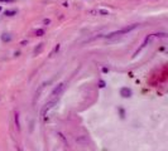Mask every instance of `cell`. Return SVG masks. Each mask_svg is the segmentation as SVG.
<instances>
[{"instance_id": "6da1fadb", "label": "cell", "mask_w": 168, "mask_h": 151, "mask_svg": "<svg viewBox=\"0 0 168 151\" xmlns=\"http://www.w3.org/2000/svg\"><path fill=\"white\" fill-rule=\"evenodd\" d=\"M137 27H138V24H132L130 27H126V28H123V29H120V30H116V32H113V33L108 34L106 37H108V38H110V37H114V35H120V34H125V33H128V32H130V30L135 29Z\"/></svg>"}, {"instance_id": "7a4b0ae2", "label": "cell", "mask_w": 168, "mask_h": 151, "mask_svg": "<svg viewBox=\"0 0 168 151\" xmlns=\"http://www.w3.org/2000/svg\"><path fill=\"white\" fill-rule=\"evenodd\" d=\"M63 90H64V83H59L57 87H54V90L52 91V93H51V98H58V96L63 92Z\"/></svg>"}, {"instance_id": "3957f363", "label": "cell", "mask_w": 168, "mask_h": 151, "mask_svg": "<svg viewBox=\"0 0 168 151\" xmlns=\"http://www.w3.org/2000/svg\"><path fill=\"white\" fill-rule=\"evenodd\" d=\"M54 105H57V101H56V100H52V101H49L48 103H46V106L43 107V110H42L41 115H42L43 117H46V113H48V111H49V110H52V108L54 107Z\"/></svg>"}, {"instance_id": "277c9868", "label": "cell", "mask_w": 168, "mask_h": 151, "mask_svg": "<svg viewBox=\"0 0 168 151\" xmlns=\"http://www.w3.org/2000/svg\"><path fill=\"white\" fill-rule=\"evenodd\" d=\"M132 95H133V92H132V90L128 88V87H123V88L120 90V96L124 97V98H129V97H132Z\"/></svg>"}, {"instance_id": "5b68a950", "label": "cell", "mask_w": 168, "mask_h": 151, "mask_svg": "<svg viewBox=\"0 0 168 151\" xmlns=\"http://www.w3.org/2000/svg\"><path fill=\"white\" fill-rule=\"evenodd\" d=\"M2 39H3V42H10V40H12V35L8 34V33H4V34L2 35Z\"/></svg>"}, {"instance_id": "8992f818", "label": "cell", "mask_w": 168, "mask_h": 151, "mask_svg": "<svg viewBox=\"0 0 168 151\" xmlns=\"http://www.w3.org/2000/svg\"><path fill=\"white\" fill-rule=\"evenodd\" d=\"M15 125H17V128H18V131H20V122H19V115L18 113H15Z\"/></svg>"}, {"instance_id": "52a82bcc", "label": "cell", "mask_w": 168, "mask_h": 151, "mask_svg": "<svg viewBox=\"0 0 168 151\" xmlns=\"http://www.w3.org/2000/svg\"><path fill=\"white\" fill-rule=\"evenodd\" d=\"M7 17H13V15H15L17 14V12L15 10H5V13H4Z\"/></svg>"}, {"instance_id": "ba28073f", "label": "cell", "mask_w": 168, "mask_h": 151, "mask_svg": "<svg viewBox=\"0 0 168 151\" xmlns=\"http://www.w3.org/2000/svg\"><path fill=\"white\" fill-rule=\"evenodd\" d=\"M39 47H38V49H34V54H39L41 53V50H42V48H43V43H41V44H38Z\"/></svg>"}, {"instance_id": "9c48e42d", "label": "cell", "mask_w": 168, "mask_h": 151, "mask_svg": "<svg viewBox=\"0 0 168 151\" xmlns=\"http://www.w3.org/2000/svg\"><path fill=\"white\" fill-rule=\"evenodd\" d=\"M43 34H44V30H43V29H37V30H36V35L42 37Z\"/></svg>"}, {"instance_id": "30bf717a", "label": "cell", "mask_w": 168, "mask_h": 151, "mask_svg": "<svg viewBox=\"0 0 168 151\" xmlns=\"http://www.w3.org/2000/svg\"><path fill=\"white\" fill-rule=\"evenodd\" d=\"M99 13L103 14V15H109V12H108V10H104V9H100Z\"/></svg>"}, {"instance_id": "8fae6325", "label": "cell", "mask_w": 168, "mask_h": 151, "mask_svg": "<svg viewBox=\"0 0 168 151\" xmlns=\"http://www.w3.org/2000/svg\"><path fill=\"white\" fill-rule=\"evenodd\" d=\"M58 49H59V44H57V45H56V47H54V49H53V52H52V53H51V55H53V54H54V53H56V52H58Z\"/></svg>"}, {"instance_id": "7c38bea8", "label": "cell", "mask_w": 168, "mask_h": 151, "mask_svg": "<svg viewBox=\"0 0 168 151\" xmlns=\"http://www.w3.org/2000/svg\"><path fill=\"white\" fill-rule=\"evenodd\" d=\"M99 87H100V88H104V87H105V82H104L103 80L99 82Z\"/></svg>"}, {"instance_id": "4fadbf2b", "label": "cell", "mask_w": 168, "mask_h": 151, "mask_svg": "<svg viewBox=\"0 0 168 151\" xmlns=\"http://www.w3.org/2000/svg\"><path fill=\"white\" fill-rule=\"evenodd\" d=\"M49 22H51L49 19H44V20H43V23H44V24H49Z\"/></svg>"}, {"instance_id": "5bb4252c", "label": "cell", "mask_w": 168, "mask_h": 151, "mask_svg": "<svg viewBox=\"0 0 168 151\" xmlns=\"http://www.w3.org/2000/svg\"><path fill=\"white\" fill-rule=\"evenodd\" d=\"M103 72L106 73V72H109V69H108V68H103Z\"/></svg>"}, {"instance_id": "9a60e30c", "label": "cell", "mask_w": 168, "mask_h": 151, "mask_svg": "<svg viewBox=\"0 0 168 151\" xmlns=\"http://www.w3.org/2000/svg\"><path fill=\"white\" fill-rule=\"evenodd\" d=\"M0 12H2V7H0Z\"/></svg>"}]
</instances>
